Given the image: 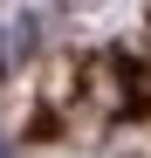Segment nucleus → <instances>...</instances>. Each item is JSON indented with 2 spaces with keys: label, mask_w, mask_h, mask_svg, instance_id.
<instances>
[{
  "label": "nucleus",
  "mask_w": 151,
  "mask_h": 158,
  "mask_svg": "<svg viewBox=\"0 0 151 158\" xmlns=\"http://www.w3.org/2000/svg\"><path fill=\"white\" fill-rule=\"evenodd\" d=\"M0 158H14V151H7V138H0Z\"/></svg>",
  "instance_id": "nucleus-1"
}]
</instances>
